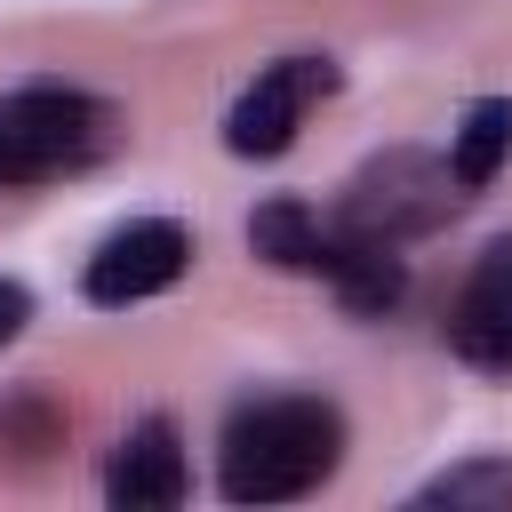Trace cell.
Returning a JSON list of instances; mask_svg holds the SVG:
<instances>
[{"mask_svg":"<svg viewBox=\"0 0 512 512\" xmlns=\"http://www.w3.org/2000/svg\"><path fill=\"white\" fill-rule=\"evenodd\" d=\"M336 448H344V416L328 400H304V392L248 400L224 424V496L232 504H288L336 472Z\"/></svg>","mask_w":512,"mask_h":512,"instance_id":"cell-1","label":"cell"},{"mask_svg":"<svg viewBox=\"0 0 512 512\" xmlns=\"http://www.w3.org/2000/svg\"><path fill=\"white\" fill-rule=\"evenodd\" d=\"M112 144V112L80 88H16L0 96V184H40L88 168Z\"/></svg>","mask_w":512,"mask_h":512,"instance_id":"cell-2","label":"cell"},{"mask_svg":"<svg viewBox=\"0 0 512 512\" xmlns=\"http://www.w3.org/2000/svg\"><path fill=\"white\" fill-rule=\"evenodd\" d=\"M328 88H336L328 56H280V64H264V72L240 88V104H232L224 144H232L240 160H272V152H288V136L304 128V112H312Z\"/></svg>","mask_w":512,"mask_h":512,"instance_id":"cell-3","label":"cell"},{"mask_svg":"<svg viewBox=\"0 0 512 512\" xmlns=\"http://www.w3.org/2000/svg\"><path fill=\"white\" fill-rule=\"evenodd\" d=\"M184 264H192V240H184V224L152 216V224H128V232H112V240L88 256V296H96V304H144V296L176 288V280H184Z\"/></svg>","mask_w":512,"mask_h":512,"instance_id":"cell-4","label":"cell"},{"mask_svg":"<svg viewBox=\"0 0 512 512\" xmlns=\"http://www.w3.org/2000/svg\"><path fill=\"white\" fill-rule=\"evenodd\" d=\"M448 208V176L416 152H392L376 160L360 184H352V232L360 240H400V232H424L432 216Z\"/></svg>","mask_w":512,"mask_h":512,"instance_id":"cell-5","label":"cell"},{"mask_svg":"<svg viewBox=\"0 0 512 512\" xmlns=\"http://www.w3.org/2000/svg\"><path fill=\"white\" fill-rule=\"evenodd\" d=\"M448 344H456L472 368H512V248H488V256H480V272H472L464 296H456Z\"/></svg>","mask_w":512,"mask_h":512,"instance_id":"cell-6","label":"cell"},{"mask_svg":"<svg viewBox=\"0 0 512 512\" xmlns=\"http://www.w3.org/2000/svg\"><path fill=\"white\" fill-rule=\"evenodd\" d=\"M104 488H112V504H128V512H168V504H184V448H176V432H168L160 416L136 424V432L112 448Z\"/></svg>","mask_w":512,"mask_h":512,"instance_id":"cell-7","label":"cell"},{"mask_svg":"<svg viewBox=\"0 0 512 512\" xmlns=\"http://www.w3.org/2000/svg\"><path fill=\"white\" fill-rule=\"evenodd\" d=\"M504 160H512V104H504V96H480V104L464 112V128H456V160H448V176H456L464 192H480Z\"/></svg>","mask_w":512,"mask_h":512,"instance_id":"cell-8","label":"cell"},{"mask_svg":"<svg viewBox=\"0 0 512 512\" xmlns=\"http://www.w3.org/2000/svg\"><path fill=\"white\" fill-rule=\"evenodd\" d=\"M248 240H256V256H272L280 272H320V264H328V232H320V224H312L296 200H272V208H256Z\"/></svg>","mask_w":512,"mask_h":512,"instance_id":"cell-9","label":"cell"},{"mask_svg":"<svg viewBox=\"0 0 512 512\" xmlns=\"http://www.w3.org/2000/svg\"><path fill=\"white\" fill-rule=\"evenodd\" d=\"M416 504H448V512H512V456H472V464L440 472L432 488H416Z\"/></svg>","mask_w":512,"mask_h":512,"instance_id":"cell-10","label":"cell"},{"mask_svg":"<svg viewBox=\"0 0 512 512\" xmlns=\"http://www.w3.org/2000/svg\"><path fill=\"white\" fill-rule=\"evenodd\" d=\"M24 312H32V296H24L16 280H0V344H8L16 328H24Z\"/></svg>","mask_w":512,"mask_h":512,"instance_id":"cell-11","label":"cell"}]
</instances>
